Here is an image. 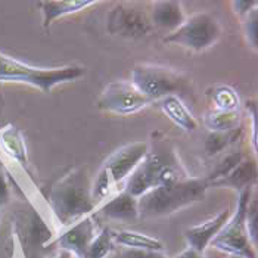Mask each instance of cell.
I'll list each match as a JSON object with an SVG mask.
<instances>
[{
	"mask_svg": "<svg viewBox=\"0 0 258 258\" xmlns=\"http://www.w3.org/2000/svg\"><path fill=\"white\" fill-rule=\"evenodd\" d=\"M229 258H242V257H235V255H229Z\"/></svg>",
	"mask_w": 258,
	"mask_h": 258,
	"instance_id": "d6a6232c",
	"label": "cell"
},
{
	"mask_svg": "<svg viewBox=\"0 0 258 258\" xmlns=\"http://www.w3.org/2000/svg\"><path fill=\"white\" fill-rule=\"evenodd\" d=\"M221 33V24L213 14L197 12L183 21L177 30L167 34L164 43L181 46L194 52H204L219 41Z\"/></svg>",
	"mask_w": 258,
	"mask_h": 258,
	"instance_id": "ba28073f",
	"label": "cell"
},
{
	"mask_svg": "<svg viewBox=\"0 0 258 258\" xmlns=\"http://www.w3.org/2000/svg\"><path fill=\"white\" fill-rule=\"evenodd\" d=\"M245 158L243 157V152H242V149H238V151H232V152H229V154H226L224 157H221L219 159V162L216 164V167H214V170L210 173V176L207 177V181H208V186H211L213 183H216V181H219V180L224 179L236 165H238L239 162L242 161V159Z\"/></svg>",
	"mask_w": 258,
	"mask_h": 258,
	"instance_id": "cb8c5ba5",
	"label": "cell"
},
{
	"mask_svg": "<svg viewBox=\"0 0 258 258\" xmlns=\"http://www.w3.org/2000/svg\"><path fill=\"white\" fill-rule=\"evenodd\" d=\"M245 224L248 230V236L251 243L257 248L258 245V201L257 198H251L248 207H246V214H245Z\"/></svg>",
	"mask_w": 258,
	"mask_h": 258,
	"instance_id": "d4e9b609",
	"label": "cell"
},
{
	"mask_svg": "<svg viewBox=\"0 0 258 258\" xmlns=\"http://www.w3.org/2000/svg\"><path fill=\"white\" fill-rule=\"evenodd\" d=\"M96 0H46L40 2L39 8L43 15V28H49L53 21L59 20L62 17L77 14L80 11H84L90 6L98 5Z\"/></svg>",
	"mask_w": 258,
	"mask_h": 258,
	"instance_id": "9a60e30c",
	"label": "cell"
},
{
	"mask_svg": "<svg viewBox=\"0 0 258 258\" xmlns=\"http://www.w3.org/2000/svg\"><path fill=\"white\" fill-rule=\"evenodd\" d=\"M257 6L258 2H255V0H235V2H232L233 12L240 18L248 17L252 11L257 9Z\"/></svg>",
	"mask_w": 258,
	"mask_h": 258,
	"instance_id": "f1b7e54d",
	"label": "cell"
},
{
	"mask_svg": "<svg viewBox=\"0 0 258 258\" xmlns=\"http://www.w3.org/2000/svg\"><path fill=\"white\" fill-rule=\"evenodd\" d=\"M190 177L181 164L177 151L162 132L151 133L148 152L124 183V190L139 199L158 186H167Z\"/></svg>",
	"mask_w": 258,
	"mask_h": 258,
	"instance_id": "6da1fadb",
	"label": "cell"
},
{
	"mask_svg": "<svg viewBox=\"0 0 258 258\" xmlns=\"http://www.w3.org/2000/svg\"><path fill=\"white\" fill-rule=\"evenodd\" d=\"M151 103L152 100L148 99L143 93H140L132 81L117 80L109 83L103 89V92L98 98L96 106L103 112L127 117L138 114Z\"/></svg>",
	"mask_w": 258,
	"mask_h": 258,
	"instance_id": "30bf717a",
	"label": "cell"
},
{
	"mask_svg": "<svg viewBox=\"0 0 258 258\" xmlns=\"http://www.w3.org/2000/svg\"><path fill=\"white\" fill-rule=\"evenodd\" d=\"M232 217V210L226 208L219 213L216 217L207 220L198 226L189 227L184 230V239L187 242V246L198 251L201 254L205 252L207 246L211 245L213 239L220 233V230L224 227V224Z\"/></svg>",
	"mask_w": 258,
	"mask_h": 258,
	"instance_id": "7c38bea8",
	"label": "cell"
},
{
	"mask_svg": "<svg viewBox=\"0 0 258 258\" xmlns=\"http://www.w3.org/2000/svg\"><path fill=\"white\" fill-rule=\"evenodd\" d=\"M204 125L210 133H223L235 130L242 125V112L211 109L204 115Z\"/></svg>",
	"mask_w": 258,
	"mask_h": 258,
	"instance_id": "ffe728a7",
	"label": "cell"
},
{
	"mask_svg": "<svg viewBox=\"0 0 258 258\" xmlns=\"http://www.w3.org/2000/svg\"><path fill=\"white\" fill-rule=\"evenodd\" d=\"M11 199V186L6 174L0 170V207L6 205Z\"/></svg>",
	"mask_w": 258,
	"mask_h": 258,
	"instance_id": "f546056e",
	"label": "cell"
},
{
	"mask_svg": "<svg viewBox=\"0 0 258 258\" xmlns=\"http://www.w3.org/2000/svg\"><path fill=\"white\" fill-rule=\"evenodd\" d=\"M49 207L62 227L84 219L98 208L92 197V183L86 171L74 168L60 177L49 194Z\"/></svg>",
	"mask_w": 258,
	"mask_h": 258,
	"instance_id": "7a4b0ae2",
	"label": "cell"
},
{
	"mask_svg": "<svg viewBox=\"0 0 258 258\" xmlns=\"http://www.w3.org/2000/svg\"><path fill=\"white\" fill-rule=\"evenodd\" d=\"M252 198V189H245L239 192L238 204L235 213L220 230V233L213 239L211 246L219 249L227 255H235L242 258H257V248L251 243L246 224L245 214L246 207Z\"/></svg>",
	"mask_w": 258,
	"mask_h": 258,
	"instance_id": "52a82bcc",
	"label": "cell"
},
{
	"mask_svg": "<svg viewBox=\"0 0 258 258\" xmlns=\"http://www.w3.org/2000/svg\"><path fill=\"white\" fill-rule=\"evenodd\" d=\"M83 76H86V68L81 65H63L53 68L34 67L0 52V83L28 84L39 89L44 95H49L56 86L76 81Z\"/></svg>",
	"mask_w": 258,
	"mask_h": 258,
	"instance_id": "277c9868",
	"label": "cell"
},
{
	"mask_svg": "<svg viewBox=\"0 0 258 258\" xmlns=\"http://www.w3.org/2000/svg\"><path fill=\"white\" fill-rule=\"evenodd\" d=\"M208 181L202 177H187L177 183L158 186L139 198V216L143 219L167 217L205 198Z\"/></svg>",
	"mask_w": 258,
	"mask_h": 258,
	"instance_id": "3957f363",
	"label": "cell"
},
{
	"mask_svg": "<svg viewBox=\"0 0 258 258\" xmlns=\"http://www.w3.org/2000/svg\"><path fill=\"white\" fill-rule=\"evenodd\" d=\"M174 258H205L204 257V254H201L198 251H195V249H192V248H186L184 251H181L179 255H176Z\"/></svg>",
	"mask_w": 258,
	"mask_h": 258,
	"instance_id": "4dcf8cb0",
	"label": "cell"
},
{
	"mask_svg": "<svg viewBox=\"0 0 258 258\" xmlns=\"http://www.w3.org/2000/svg\"><path fill=\"white\" fill-rule=\"evenodd\" d=\"M157 103H158L159 109L162 111V114L170 121H173L181 130L187 133H194L198 128V121L180 98L167 96V98L159 99Z\"/></svg>",
	"mask_w": 258,
	"mask_h": 258,
	"instance_id": "e0dca14e",
	"label": "cell"
},
{
	"mask_svg": "<svg viewBox=\"0 0 258 258\" xmlns=\"http://www.w3.org/2000/svg\"><path fill=\"white\" fill-rule=\"evenodd\" d=\"M114 232L109 227H103L92 240L86 258H108L114 251Z\"/></svg>",
	"mask_w": 258,
	"mask_h": 258,
	"instance_id": "603a6c76",
	"label": "cell"
},
{
	"mask_svg": "<svg viewBox=\"0 0 258 258\" xmlns=\"http://www.w3.org/2000/svg\"><path fill=\"white\" fill-rule=\"evenodd\" d=\"M118 258H168L162 252L157 251H146V249H128L122 248L118 254Z\"/></svg>",
	"mask_w": 258,
	"mask_h": 258,
	"instance_id": "83f0119b",
	"label": "cell"
},
{
	"mask_svg": "<svg viewBox=\"0 0 258 258\" xmlns=\"http://www.w3.org/2000/svg\"><path fill=\"white\" fill-rule=\"evenodd\" d=\"M114 243L128 249H146V251H164V243L158 238L133 232V230H119L114 232Z\"/></svg>",
	"mask_w": 258,
	"mask_h": 258,
	"instance_id": "d6986e66",
	"label": "cell"
},
{
	"mask_svg": "<svg viewBox=\"0 0 258 258\" xmlns=\"http://www.w3.org/2000/svg\"><path fill=\"white\" fill-rule=\"evenodd\" d=\"M148 152V140H139L121 146L102 164L92 183V197L99 205L103 199L112 197L121 183L136 170Z\"/></svg>",
	"mask_w": 258,
	"mask_h": 258,
	"instance_id": "8992f818",
	"label": "cell"
},
{
	"mask_svg": "<svg viewBox=\"0 0 258 258\" xmlns=\"http://www.w3.org/2000/svg\"><path fill=\"white\" fill-rule=\"evenodd\" d=\"M207 96L210 98L214 109L219 111H239L240 99L236 90L227 84H219L211 87L207 92Z\"/></svg>",
	"mask_w": 258,
	"mask_h": 258,
	"instance_id": "7402d4cb",
	"label": "cell"
},
{
	"mask_svg": "<svg viewBox=\"0 0 258 258\" xmlns=\"http://www.w3.org/2000/svg\"><path fill=\"white\" fill-rule=\"evenodd\" d=\"M96 235V221L93 214H89L67 227V230L58 236L56 242L60 249L71 252L76 258H86L87 249Z\"/></svg>",
	"mask_w": 258,
	"mask_h": 258,
	"instance_id": "8fae6325",
	"label": "cell"
},
{
	"mask_svg": "<svg viewBox=\"0 0 258 258\" xmlns=\"http://www.w3.org/2000/svg\"><path fill=\"white\" fill-rule=\"evenodd\" d=\"M149 18L155 28L167 31V34L177 30L186 20L181 3L177 0H158L152 3Z\"/></svg>",
	"mask_w": 258,
	"mask_h": 258,
	"instance_id": "5bb4252c",
	"label": "cell"
},
{
	"mask_svg": "<svg viewBox=\"0 0 258 258\" xmlns=\"http://www.w3.org/2000/svg\"><path fill=\"white\" fill-rule=\"evenodd\" d=\"M255 181H257V159L243 158L224 179L213 183L211 186L213 187H229V189H235L238 192H242L245 189H252Z\"/></svg>",
	"mask_w": 258,
	"mask_h": 258,
	"instance_id": "2e32d148",
	"label": "cell"
},
{
	"mask_svg": "<svg viewBox=\"0 0 258 258\" xmlns=\"http://www.w3.org/2000/svg\"><path fill=\"white\" fill-rule=\"evenodd\" d=\"M243 34L246 37L248 44L257 50L258 47V11H252L243 21Z\"/></svg>",
	"mask_w": 258,
	"mask_h": 258,
	"instance_id": "4316f807",
	"label": "cell"
},
{
	"mask_svg": "<svg viewBox=\"0 0 258 258\" xmlns=\"http://www.w3.org/2000/svg\"><path fill=\"white\" fill-rule=\"evenodd\" d=\"M243 136V127L223 132V133H208L207 139L204 142V151L208 157H216L226 149H229L232 145L238 143Z\"/></svg>",
	"mask_w": 258,
	"mask_h": 258,
	"instance_id": "44dd1931",
	"label": "cell"
},
{
	"mask_svg": "<svg viewBox=\"0 0 258 258\" xmlns=\"http://www.w3.org/2000/svg\"><path fill=\"white\" fill-rule=\"evenodd\" d=\"M99 213L109 220L128 223L135 221L139 216V199L125 192L124 189L115 194L114 197H109L106 202L100 205Z\"/></svg>",
	"mask_w": 258,
	"mask_h": 258,
	"instance_id": "4fadbf2b",
	"label": "cell"
},
{
	"mask_svg": "<svg viewBox=\"0 0 258 258\" xmlns=\"http://www.w3.org/2000/svg\"><path fill=\"white\" fill-rule=\"evenodd\" d=\"M106 31L108 34L124 40H142L151 36L155 30L149 14L139 5L119 2L115 3L106 14Z\"/></svg>",
	"mask_w": 258,
	"mask_h": 258,
	"instance_id": "9c48e42d",
	"label": "cell"
},
{
	"mask_svg": "<svg viewBox=\"0 0 258 258\" xmlns=\"http://www.w3.org/2000/svg\"><path fill=\"white\" fill-rule=\"evenodd\" d=\"M31 227H30V236L33 238V240L36 242V243H40V245H46V242L47 240H50L52 238V232H50V229L46 226V223L41 220L39 214H36L34 213V216H33V219H31Z\"/></svg>",
	"mask_w": 258,
	"mask_h": 258,
	"instance_id": "484cf974",
	"label": "cell"
},
{
	"mask_svg": "<svg viewBox=\"0 0 258 258\" xmlns=\"http://www.w3.org/2000/svg\"><path fill=\"white\" fill-rule=\"evenodd\" d=\"M53 258H76L71 252H68V251H63V249H59V252H58V255Z\"/></svg>",
	"mask_w": 258,
	"mask_h": 258,
	"instance_id": "1f68e13d",
	"label": "cell"
},
{
	"mask_svg": "<svg viewBox=\"0 0 258 258\" xmlns=\"http://www.w3.org/2000/svg\"><path fill=\"white\" fill-rule=\"evenodd\" d=\"M132 83L152 103L167 96H177L181 100L194 98L192 79L186 73L164 65H136L132 70Z\"/></svg>",
	"mask_w": 258,
	"mask_h": 258,
	"instance_id": "5b68a950",
	"label": "cell"
},
{
	"mask_svg": "<svg viewBox=\"0 0 258 258\" xmlns=\"http://www.w3.org/2000/svg\"><path fill=\"white\" fill-rule=\"evenodd\" d=\"M0 148L2 151L22 168H28V152L24 135L18 127L8 124L0 130Z\"/></svg>",
	"mask_w": 258,
	"mask_h": 258,
	"instance_id": "ac0fdd59",
	"label": "cell"
}]
</instances>
